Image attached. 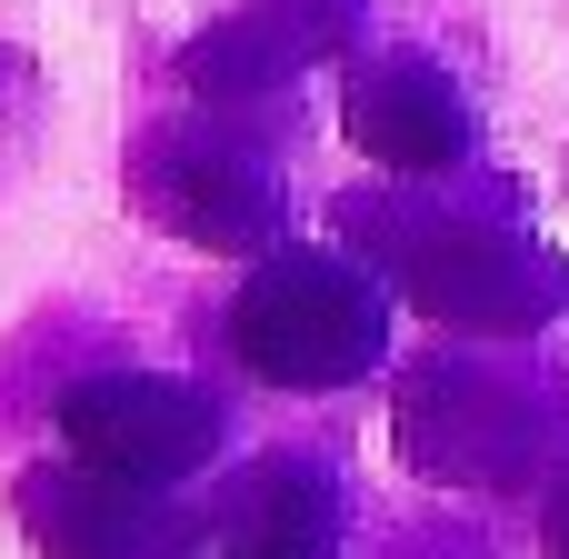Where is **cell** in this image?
Masks as SVG:
<instances>
[{
  "instance_id": "cell-1",
  "label": "cell",
  "mask_w": 569,
  "mask_h": 559,
  "mask_svg": "<svg viewBox=\"0 0 569 559\" xmlns=\"http://www.w3.org/2000/svg\"><path fill=\"white\" fill-rule=\"evenodd\" d=\"M240 360L260 370V380H280V390H340V380H360L370 360H380V340H390V310H380V290L350 270V260H330V250H280L250 290H240Z\"/></svg>"
},
{
  "instance_id": "cell-2",
  "label": "cell",
  "mask_w": 569,
  "mask_h": 559,
  "mask_svg": "<svg viewBox=\"0 0 569 559\" xmlns=\"http://www.w3.org/2000/svg\"><path fill=\"white\" fill-rule=\"evenodd\" d=\"M60 450H70L80 470H100V480L170 490V480H190V470L220 450V410H210L200 390H180V380L120 370V380H80V390L60 400Z\"/></svg>"
},
{
  "instance_id": "cell-3",
  "label": "cell",
  "mask_w": 569,
  "mask_h": 559,
  "mask_svg": "<svg viewBox=\"0 0 569 559\" xmlns=\"http://www.w3.org/2000/svg\"><path fill=\"white\" fill-rule=\"evenodd\" d=\"M390 260H400L410 300L450 310V320H540L550 310L540 250L490 220H410V230H390Z\"/></svg>"
},
{
  "instance_id": "cell-4",
  "label": "cell",
  "mask_w": 569,
  "mask_h": 559,
  "mask_svg": "<svg viewBox=\"0 0 569 559\" xmlns=\"http://www.w3.org/2000/svg\"><path fill=\"white\" fill-rule=\"evenodd\" d=\"M150 190H160V220H170V230H190L200 250H250V240H270V230H280V180H270L250 150L200 140V130L160 140Z\"/></svg>"
},
{
  "instance_id": "cell-5",
  "label": "cell",
  "mask_w": 569,
  "mask_h": 559,
  "mask_svg": "<svg viewBox=\"0 0 569 559\" xmlns=\"http://www.w3.org/2000/svg\"><path fill=\"white\" fill-rule=\"evenodd\" d=\"M350 140L370 160H390V170H450L470 150V110H460V90L430 60L390 50V60L350 70Z\"/></svg>"
},
{
  "instance_id": "cell-6",
  "label": "cell",
  "mask_w": 569,
  "mask_h": 559,
  "mask_svg": "<svg viewBox=\"0 0 569 559\" xmlns=\"http://www.w3.org/2000/svg\"><path fill=\"white\" fill-rule=\"evenodd\" d=\"M30 520L50 559H190V520L150 510L140 480H100L70 460V480H30Z\"/></svg>"
},
{
  "instance_id": "cell-7",
  "label": "cell",
  "mask_w": 569,
  "mask_h": 559,
  "mask_svg": "<svg viewBox=\"0 0 569 559\" xmlns=\"http://www.w3.org/2000/svg\"><path fill=\"white\" fill-rule=\"evenodd\" d=\"M230 559H330V490L300 470H270L260 490H240Z\"/></svg>"
},
{
  "instance_id": "cell-8",
  "label": "cell",
  "mask_w": 569,
  "mask_h": 559,
  "mask_svg": "<svg viewBox=\"0 0 569 559\" xmlns=\"http://www.w3.org/2000/svg\"><path fill=\"white\" fill-rule=\"evenodd\" d=\"M550 550L569 559V480H560V500H550Z\"/></svg>"
}]
</instances>
